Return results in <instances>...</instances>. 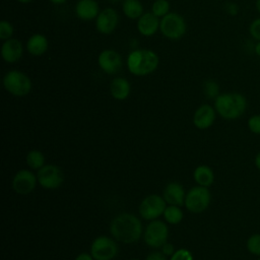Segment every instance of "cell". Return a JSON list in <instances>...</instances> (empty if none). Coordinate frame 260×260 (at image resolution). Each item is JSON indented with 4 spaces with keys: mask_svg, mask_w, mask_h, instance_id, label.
<instances>
[{
    "mask_svg": "<svg viewBox=\"0 0 260 260\" xmlns=\"http://www.w3.org/2000/svg\"><path fill=\"white\" fill-rule=\"evenodd\" d=\"M110 232L116 241L124 244H132L140 239L143 229L140 219L136 215L123 212L112 219Z\"/></svg>",
    "mask_w": 260,
    "mask_h": 260,
    "instance_id": "obj_1",
    "label": "cell"
},
{
    "mask_svg": "<svg viewBox=\"0 0 260 260\" xmlns=\"http://www.w3.org/2000/svg\"><path fill=\"white\" fill-rule=\"evenodd\" d=\"M216 113L224 120L234 121L241 118L247 111V98L240 92H223L214 100Z\"/></svg>",
    "mask_w": 260,
    "mask_h": 260,
    "instance_id": "obj_2",
    "label": "cell"
},
{
    "mask_svg": "<svg viewBox=\"0 0 260 260\" xmlns=\"http://www.w3.org/2000/svg\"><path fill=\"white\" fill-rule=\"evenodd\" d=\"M158 56L151 50H133L127 57V67L130 73L136 76H145L153 73L158 66Z\"/></svg>",
    "mask_w": 260,
    "mask_h": 260,
    "instance_id": "obj_3",
    "label": "cell"
},
{
    "mask_svg": "<svg viewBox=\"0 0 260 260\" xmlns=\"http://www.w3.org/2000/svg\"><path fill=\"white\" fill-rule=\"evenodd\" d=\"M5 89L15 96H24L31 90V80L22 71L10 70L3 77Z\"/></svg>",
    "mask_w": 260,
    "mask_h": 260,
    "instance_id": "obj_4",
    "label": "cell"
},
{
    "mask_svg": "<svg viewBox=\"0 0 260 260\" xmlns=\"http://www.w3.org/2000/svg\"><path fill=\"white\" fill-rule=\"evenodd\" d=\"M159 30L167 39L179 40L185 35L187 24L182 15L176 12H169L167 15L161 17Z\"/></svg>",
    "mask_w": 260,
    "mask_h": 260,
    "instance_id": "obj_5",
    "label": "cell"
},
{
    "mask_svg": "<svg viewBox=\"0 0 260 260\" xmlns=\"http://www.w3.org/2000/svg\"><path fill=\"white\" fill-rule=\"evenodd\" d=\"M211 201V194L207 187H192L186 194L185 206L193 213H201L206 210Z\"/></svg>",
    "mask_w": 260,
    "mask_h": 260,
    "instance_id": "obj_6",
    "label": "cell"
},
{
    "mask_svg": "<svg viewBox=\"0 0 260 260\" xmlns=\"http://www.w3.org/2000/svg\"><path fill=\"white\" fill-rule=\"evenodd\" d=\"M169 229L161 220H151L143 232V239L147 246L158 249L161 248L168 241Z\"/></svg>",
    "mask_w": 260,
    "mask_h": 260,
    "instance_id": "obj_7",
    "label": "cell"
},
{
    "mask_svg": "<svg viewBox=\"0 0 260 260\" xmlns=\"http://www.w3.org/2000/svg\"><path fill=\"white\" fill-rule=\"evenodd\" d=\"M90 254L94 260H112L118 254V245L114 238L100 236L92 241Z\"/></svg>",
    "mask_w": 260,
    "mask_h": 260,
    "instance_id": "obj_8",
    "label": "cell"
},
{
    "mask_svg": "<svg viewBox=\"0 0 260 260\" xmlns=\"http://www.w3.org/2000/svg\"><path fill=\"white\" fill-rule=\"evenodd\" d=\"M167 202L157 194L146 196L139 205V214L146 220H154L164 214Z\"/></svg>",
    "mask_w": 260,
    "mask_h": 260,
    "instance_id": "obj_9",
    "label": "cell"
},
{
    "mask_svg": "<svg viewBox=\"0 0 260 260\" xmlns=\"http://www.w3.org/2000/svg\"><path fill=\"white\" fill-rule=\"evenodd\" d=\"M38 183L45 189L53 190L59 188L64 182V174L56 165H45L37 174Z\"/></svg>",
    "mask_w": 260,
    "mask_h": 260,
    "instance_id": "obj_10",
    "label": "cell"
},
{
    "mask_svg": "<svg viewBox=\"0 0 260 260\" xmlns=\"http://www.w3.org/2000/svg\"><path fill=\"white\" fill-rule=\"evenodd\" d=\"M38 183V178L28 170L18 171L12 179V189L21 195L29 194L36 188Z\"/></svg>",
    "mask_w": 260,
    "mask_h": 260,
    "instance_id": "obj_11",
    "label": "cell"
},
{
    "mask_svg": "<svg viewBox=\"0 0 260 260\" xmlns=\"http://www.w3.org/2000/svg\"><path fill=\"white\" fill-rule=\"evenodd\" d=\"M98 63L100 68L107 74H116L118 73L122 66L123 60L121 55L114 50H104L98 57Z\"/></svg>",
    "mask_w": 260,
    "mask_h": 260,
    "instance_id": "obj_12",
    "label": "cell"
},
{
    "mask_svg": "<svg viewBox=\"0 0 260 260\" xmlns=\"http://www.w3.org/2000/svg\"><path fill=\"white\" fill-rule=\"evenodd\" d=\"M119 23V15L113 8H105L95 18V27L103 35L112 34Z\"/></svg>",
    "mask_w": 260,
    "mask_h": 260,
    "instance_id": "obj_13",
    "label": "cell"
},
{
    "mask_svg": "<svg viewBox=\"0 0 260 260\" xmlns=\"http://www.w3.org/2000/svg\"><path fill=\"white\" fill-rule=\"evenodd\" d=\"M216 111L214 107L204 104L201 105L193 115V124L196 128L200 130H205L210 128L216 118Z\"/></svg>",
    "mask_w": 260,
    "mask_h": 260,
    "instance_id": "obj_14",
    "label": "cell"
},
{
    "mask_svg": "<svg viewBox=\"0 0 260 260\" xmlns=\"http://www.w3.org/2000/svg\"><path fill=\"white\" fill-rule=\"evenodd\" d=\"M23 53V46L17 39H9L4 41L1 47V56L7 63L18 61Z\"/></svg>",
    "mask_w": 260,
    "mask_h": 260,
    "instance_id": "obj_15",
    "label": "cell"
},
{
    "mask_svg": "<svg viewBox=\"0 0 260 260\" xmlns=\"http://www.w3.org/2000/svg\"><path fill=\"white\" fill-rule=\"evenodd\" d=\"M162 197L169 205L182 206L185 204L186 193L181 184L177 182H171L165 187Z\"/></svg>",
    "mask_w": 260,
    "mask_h": 260,
    "instance_id": "obj_16",
    "label": "cell"
},
{
    "mask_svg": "<svg viewBox=\"0 0 260 260\" xmlns=\"http://www.w3.org/2000/svg\"><path fill=\"white\" fill-rule=\"evenodd\" d=\"M158 17L154 15L152 12L143 13L137 21V29L144 37L153 36L157 29L159 28Z\"/></svg>",
    "mask_w": 260,
    "mask_h": 260,
    "instance_id": "obj_17",
    "label": "cell"
},
{
    "mask_svg": "<svg viewBox=\"0 0 260 260\" xmlns=\"http://www.w3.org/2000/svg\"><path fill=\"white\" fill-rule=\"evenodd\" d=\"M75 13L81 20H92L100 13L99 4L95 0H79L75 6Z\"/></svg>",
    "mask_w": 260,
    "mask_h": 260,
    "instance_id": "obj_18",
    "label": "cell"
},
{
    "mask_svg": "<svg viewBox=\"0 0 260 260\" xmlns=\"http://www.w3.org/2000/svg\"><path fill=\"white\" fill-rule=\"evenodd\" d=\"M131 91V86L129 81L124 77H115L110 83V92L111 95L118 100H126Z\"/></svg>",
    "mask_w": 260,
    "mask_h": 260,
    "instance_id": "obj_19",
    "label": "cell"
},
{
    "mask_svg": "<svg viewBox=\"0 0 260 260\" xmlns=\"http://www.w3.org/2000/svg\"><path fill=\"white\" fill-rule=\"evenodd\" d=\"M49 48L48 39L42 34H35L26 42V50L32 56H41Z\"/></svg>",
    "mask_w": 260,
    "mask_h": 260,
    "instance_id": "obj_20",
    "label": "cell"
},
{
    "mask_svg": "<svg viewBox=\"0 0 260 260\" xmlns=\"http://www.w3.org/2000/svg\"><path fill=\"white\" fill-rule=\"evenodd\" d=\"M193 178L197 185L208 188L213 184L215 176L213 170L210 167L206 165H200L194 170Z\"/></svg>",
    "mask_w": 260,
    "mask_h": 260,
    "instance_id": "obj_21",
    "label": "cell"
},
{
    "mask_svg": "<svg viewBox=\"0 0 260 260\" xmlns=\"http://www.w3.org/2000/svg\"><path fill=\"white\" fill-rule=\"evenodd\" d=\"M122 8L124 14L130 19H138L143 14V6L139 0H124Z\"/></svg>",
    "mask_w": 260,
    "mask_h": 260,
    "instance_id": "obj_22",
    "label": "cell"
},
{
    "mask_svg": "<svg viewBox=\"0 0 260 260\" xmlns=\"http://www.w3.org/2000/svg\"><path fill=\"white\" fill-rule=\"evenodd\" d=\"M165 220L171 224H178L184 217L183 210L177 205H168L164 211Z\"/></svg>",
    "mask_w": 260,
    "mask_h": 260,
    "instance_id": "obj_23",
    "label": "cell"
},
{
    "mask_svg": "<svg viewBox=\"0 0 260 260\" xmlns=\"http://www.w3.org/2000/svg\"><path fill=\"white\" fill-rule=\"evenodd\" d=\"M27 166L32 170H40L45 166V156L44 154L37 149L30 150L25 157Z\"/></svg>",
    "mask_w": 260,
    "mask_h": 260,
    "instance_id": "obj_24",
    "label": "cell"
},
{
    "mask_svg": "<svg viewBox=\"0 0 260 260\" xmlns=\"http://www.w3.org/2000/svg\"><path fill=\"white\" fill-rule=\"evenodd\" d=\"M247 251L257 257H260V234H252L246 241Z\"/></svg>",
    "mask_w": 260,
    "mask_h": 260,
    "instance_id": "obj_25",
    "label": "cell"
},
{
    "mask_svg": "<svg viewBox=\"0 0 260 260\" xmlns=\"http://www.w3.org/2000/svg\"><path fill=\"white\" fill-rule=\"evenodd\" d=\"M203 92L207 99L215 100L220 94L219 93V84L217 83V81H215L213 79H208L204 82Z\"/></svg>",
    "mask_w": 260,
    "mask_h": 260,
    "instance_id": "obj_26",
    "label": "cell"
},
{
    "mask_svg": "<svg viewBox=\"0 0 260 260\" xmlns=\"http://www.w3.org/2000/svg\"><path fill=\"white\" fill-rule=\"evenodd\" d=\"M170 2L168 0H155L151 6V12L157 17H164L169 13Z\"/></svg>",
    "mask_w": 260,
    "mask_h": 260,
    "instance_id": "obj_27",
    "label": "cell"
},
{
    "mask_svg": "<svg viewBox=\"0 0 260 260\" xmlns=\"http://www.w3.org/2000/svg\"><path fill=\"white\" fill-rule=\"evenodd\" d=\"M249 131L255 135H260V114H254L247 121Z\"/></svg>",
    "mask_w": 260,
    "mask_h": 260,
    "instance_id": "obj_28",
    "label": "cell"
},
{
    "mask_svg": "<svg viewBox=\"0 0 260 260\" xmlns=\"http://www.w3.org/2000/svg\"><path fill=\"white\" fill-rule=\"evenodd\" d=\"M248 31L252 40L258 42L260 41V16L254 18L248 27Z\"/></svg>",
    "mask_w": 260,
    "mask_h": 260,
    "instance_id": "obj_29",
    "label": "cell"
},
{
    "mask_svg": "<svg viewBox=\"0 0 260 260\" xmlns=\"http://www.w3.org/2000/svg\"><path fill=\"white\" fill-rule=\"evenodd\" d=\"M13 35V26L7 20H2L0 22V39L2 41H6L11 39Z\"/></svg>",
    "mask_w": 260,
    "mask_h": 260,
    "instance_id": "obj_30",
    "label": "cell"
},
{
    "mask_svg": "<svg viewBox=\"0 0 260 260\" xmlns=\"http://www.w3.org/2000/svg\"><path fill=\"white\" fill-rule=\"evenodd\" d=\"M170 260H193V256L187 249H179L178 251L174 252Z\"/></svg>",
    "mask_w": 260,
    "mask_h": 260,
    "instance_id": "obj_31",
    "label": "cell"
},
{
    "mask_svg": "<svg viewBox=\"0 0 260 260\" xmlns=\"http://www.w3.org/2000/svg\"><path fill=\"white\" fill-rule=\"evenodd\" d=\"M224 10H225V12L229 15L236 16V15H238V13L240 11V7H239V5L237 3L230 1V2H226L224 4Z\"/></svg>",
    "mask_w": 260,
    "mask_h": 260,
    "instance_id": "obj_32",
    "label": "cell"
},
{
    "mask_svg": "<svg viewBox=\"0 0 260 260\" xmlns=\"http://www.w3.org/2000/svg\"><path fill=\"white\" fill-rule=\"evenodd\" d=\"M145 260H167L166 255L162 252L154 251L148 254V256L145 258Z\"/></svg>",
    "mask_w": 260,
    "mask_h": 260,
    "instance_id": "obj_33",
    "label": "cell"
},
{
    "mask_svg": "<svg viewBox=\"0 0 260 260\" xmlns=\"http://www.w3.org/2000/svg\"><path fill=\"white\" fill-rule=\"evenodd\" d=\"M161 252L166 255V256H172L174 254V246L172 244L166 243L162 247H161Z\"/></svg>",
    "mask_w": 260,
    "mask_h": 260,
    "instance_id": "obj_34",
    "label": "cell"
},
{
    "mask_svg": "<svg viewBox=\"0 0 260 260\" xmlns=\"http://www.w3.org/2000/svg\"><path fill=\"white\" fill-rule=\"evenodd\" d=\"M74 260H94V259L91 256V254L81 253V254H78Z\"/></svg>",
    "mask_w": 260,
    "mask_h": 260,
    "instance_id": "obj_35",
    "label": "cell"
},
{
    "mask_svg": "<svg viewBox=\"0 0 260 260\" xmlns=\"http://www.w3.org/2000/svg\"><path fill=\"white\" fill-rule=\"evenodd\" d=\"M253 52H254V54H255L258 58H260V41H258V42H256V43L254 44Z\"/></svg>",
    "mask_w": 260,
    "mask_h": 260,
    "instance_id": "obj_36",
    "label": "cell"
},
{
    "mask_svg": "<svg viewBox=\"0 0 260 260\" xmlns=\"http://www.w3.org/2000/svg\"><path fill=\"white\" fill-rule=\"evenodd\" d=\"M254 166L256 167L257 170L260 171V151L258 153H256V155L254 157Z\"/></svg>",
    "mask_w": 260,
    "mask_h": 260,
    "instance_id": "obj_37",
    "label": "cell"
},
{
    "mask_svg": "<svg viewBox=\"0 0 260 260\" xmlns=\"http://www.w3.org/2000/svg\"><path fill=\"white\" fill-rule=\"evenodd\" d=\"M52 3H54V4H57V5H60V4H63V3H65L67 0H50Z\"/></svg>",
    "mask_w": 260,
    "mask_h": 260,
    "instance_id": "obj_38",
    "label": "cell"
},
{
    "mask_svg": "<svg viewBox=\"0 0 260 260\" xmlns=\"http://www.w3.org/2000/svg\"><path fill=\"white\" fill-rule=\"evenodd\" d=\"M255 8H256L257 12L260 14V0L255 1Z\"/></svg>",
    "mask_w": 260,
    "mask_h": 260,
    "instance_id": "obj_39",
    "label": "cell"
},
{
    "mask_svg": "<svg viewBox=\"0 0 260 260\" xmlns=\"http://www.w3.org/2000/svg\"><path fill=\"white\" fill-rule=\"evenodd\" d=\"M18 2H20V3H23V4H26V3H29V2H31L32 0H17Z\"/></svg>",
    "mask_w": 260,
    "mask_h": 260,
    "instance_id": "obj_40",
    "label": "cell"
},
{
    "mask_svg": "<svg viewBox=\"0 0 260 260\" xmlns=\"http://www.w3.org/2000/svg\"><path fill=\"white\" fill-rule=\"evenodd\" d=\"M110 2H112V3H117V2H119V1H121V0H109Z\"/></svg>",
    "mask_w": 260,
    "mask_h": 260,
    "instance_id": "obj_41",
    "label": "cell"
},
{
    "mask_svg": "<svg viewBox=\"0 0 260 260\" xmlns=\"http://www.w3.org/2000/svg\"><path fill=\"white\" fill-rule=\"evenodd\" d=\"M257 260H260V257H258V258H257Z\"/></svg>",
    "mask_w": 260,
    "mask_h": 260,
    "instance_id": "obj_42",
    "label": "cell"
},
{
    "mask_svg": "<svg viewBox=\"0 0 260 260\" xmlns=\"http://www.w3.org/2000/svg\"><path fill=\"white\" fill-rule=\"evenodd\" d=\"M131 260H138V259H131Z\"/></svg>",
    "mask_w": 260,
    "mask_h": 260,
    "instance_id": "obj_43",
    "label": "cell"
}]
</instances>
